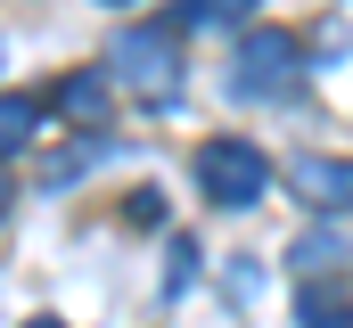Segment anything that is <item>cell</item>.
<instances>
[{
	"instance_id": "obj_7",
	"label": "cell",
	"mask_w": 353,
	"mask_h": 328,
	"mask_svg": "<svg viewBox=\"0 0 353 328\" xmlns=\"http://www.w3.org/2000/svg\"><path fill=\"white\" fill-rule=\"evenodd\" d=\"M263 0H189V33H230V25H247Z\"/></svg>"
},
{
	"instance_id": "obj_2",
	"label": "cell",
	"mask_w": 353,
	"mask_h": 328,
	"mask_svg": "<svg viewBox=\"0 0 353 328\" xmlns=\"http://www.w3.org/2000/svg\"><path fill=\"white\" fill-rule=\"evenodd\" d=\"M115 74L132 82L148 107H165V99H173V82H181V50H173V33H165V25L123 33V41H115Z\"/></svg>"
},
{
	"instance_id": "obj_5",
	"label": "cell",
	"mask_w": 353,
	"mask_h": 328,
	"mask_svg": "<svg viewBox=\"0 0 353 328\" xmlns=\"http://www.w3.org/2000/svg\"><path fill=\"white\" fill-rule=\"evenodd\" d=\"M33 123H41V99H33V90H8V99H0V148L25 156V148H33Z\"/></svg>"
},
{
	"instance_id": "obj_1",
	"label": "cell",
	"mask_w": 353,
	"mask_h": 328,
	"mask_svg": "<svg viewBox=\"0 0 353 328\" xmlns=\"http://www.w3.org/2000/svg\"><path fill=\"white\" fill-rule=\"evenodd\" d=\"M197 189L214 197V205H255L271 189V164L255 140H205L197 148Z\"/></svg>"
},
{
	"instance_id": "obj_4",
	"label": "cell",
	"mask_w": 353,
	"mask_h": 328,
	"mask_svg": "<svg viewBox=\"0 0 353 328\" xmlns=\"http://www.w3.org/2000/svg\"><path fill=\"white\" fill-rule=\"evenodd\" d=\"M288 189H296V205H312V214H345L353 205V164L345 156H296L288 164Z\"/></svg>"
},
{
	"instance_id": "obj_8",
	"label": "cell",
	"mask_w": 353,
	"mask_h": 328,
	"mask_svg": "<svg viewBox=\"0 0 353 328\" xmlns=\"http://www.w3.org/2000/svg\"><path fill=\"white\" fill-rule=\"evenodd\" d=\"M58 107H66L74 123H99V115H107V90H99V74H66V82H58Z\"/></svg>"
},
{
	"instance_id": "obj_3",
	"label": "cell",
	"mask_w": 353,
	"mask_h": 328,
	"mask_svg": "<svg viewBox=\"0 0 353 328\" xmlns=\"http://www.w3.org/2000/svg\"><path fill=\"white\" fill-rule=\"evenodd\" d=\"M296 82V33H247L230 58V90L239 99H279Z\"/></svg>"
},
{
	"instance_id": "obj_6",
	"label": "cell",
	"mask_w": 353,
	"mask_h": 328,
	"mask_svg": "<svg viewBox=\"0 0 353 328\" xmlns=\"http://www.w3.org/2000/svg\"><path fill=\"white\" fill-rule=\"evenodd\" d=\"M296 328H353V304L337 287H304L296 296Z\"/></svg>"
},
{
	"instance_id": "obj_9",
	"label": "cell",
	"mask_w": 353,
	"mask_h": 328,
	"mask_svg": "<svg viewBox=\"0 0 353 328\" xmlns=\"http://www.w3.org/2000/svg\"><path fill=\"white\" fill-rule=\"evenodd\" d=\"M33 328H66V320H33Z\"/></svg>"
}]
</instances>
